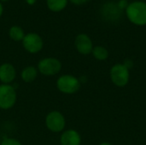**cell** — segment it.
<instances>
[{"mask_svg":"<svg viewBox=\"0 0 146 145\" xmlns=\"http://www.w3.org/2000/svg\"><path fill=\"white\" fill-rule=\"evenodd\" d=\"M26 33L24 30L19 26H12L9 30V37L15 42H21Z\"/></svg>","mask_w":146,"mask_h":145,"instance_id":"5bb4252c","label":"cell"},{"mask_svg":"<svg viewBox=\"0 0 146 145\" xmlns=\"http://www.w3.org/2000/svg\"><path fill=\"white\" fill-rule=\"evenodd\" d=\"M56 87L62 94L73 95L80 90L81 82L76 76L70 73H64L56 79Z\"/></svg>","mask_w":146,"mask_h":145,"instance_id":"7a4b0ae2","label":"cell"},{"mask_svg":"<svg viewBox=\"0 0 146 145\" xmlns=\"http://www.w3.org/2000/svg\"><path fill=\"white\" fill-rule=\"evenodd\" d=\"M38 73L45 77H52L60 73L62 68V62L56 57L48 56L40 59L37 64Z\"/></svg>","mask_w":146,"mask_h":145,"instance_id":"3957f363","label":"cell"},{"mask_svg":"<svg viewBox=\"0 0 146 145\" xmlns=\"http://www.w3.org/2000/svg\"><path fill=\"white\" fill-rule=\"evenodd\" d=\"M68 0H46L48 9L52 12H61L68 5Z\"/></svg>","mask_w":146,"mask_h":145,"instance_id":"4fadbf2b","label":"cell"},{"mask_svg":"<svg viewBox=\"0 0 146 145\" xmlns=\"http://www.w3.org/2000/svg\"><path fill=\"white\" fill-rule=\"evenodd\" d=\"M0 145H23L22 143L17 138L11 137H3Z\"/></svg>","mask_w":146,"mask_h":145,"instance_id":"2e32d148","label":"cell"},{"mask_svg":"<svg viewBox=\"0 0 146 145\" xmlns=\"http://www.w3.org/2000/svg\"><path fill=\"white\" fill-rule=\"evenodd\" d=\"M68 1L74 5H82L86 3L88 0H68Z\"/></svg>","mask_w":146,"mask_h":145,"instance_id":"d6986e66","label":"cell"},{"mask_svg":"<svg viewBox=\"0 0 146 145\" xmlns=\"http://www.w3.org/2000/svg\"><path fill=\"white\" fill-rule=\"evenodd\" d=\"M101 15L104 19L114 21L121 17L122 9H121L117 3L113 2L105 3L101 8Z\"/></svg>","mask_w":146,"mask_h":145,"instance_id":"30bf717a","label":"cell"},{"mask_svg":"<svg viewBox=\"0 0 146 145\" xmlns=\"http://www.w3.org/2000/svg\"><path fill=\"white\" fill-rule=\"evenodd\" d=\"M92 55L96 60L100 61V62L107 60L110 56L109 50L104 46H102V45L94 46L93 50L92 51Z\"/></svg>","mask_w":146,"mask_h":145,"instance_id":"9a60e30c","label":"cell"},{"mask_svg":"<svg viewBox=\"0 0 146 145\" xmlns=\"http://www.w3.org/2000/svg\"><path fill=\"white\" fill-rule=\"evenodd\" d=\"M82 138L75 129H65L60 135V145H81Z\"/></svg>","mask_w":146,"mask_h":145,"instance_id":"8fae6325","label":"cell"},{"mask_svg":"<svg viewBox=\"0 0 146 145\" xmlns=\"http://www.w3.org/2000/svg\"><path fill=\"white\" fill-rule=\"evenodd\" d=\"M25 2H26L28 5L32 6V5H34V4L36 3L37 0H25Z\"/></svg>","mask_w":146,"mask_h":145,"instance_id":"ffe728a7","label":"cell"},{"mask_svg":"<svg viewBox=\"0 0 146 145\" xmlns=\"http://www.w3.org/2000/svg\"><path fill=\"white\" fill-rule=\"evenodd\" d=\"M110 78L117 87L126 86L130 80V70L123 63H115L110 70Z\"/></svg>","mask_w":146,"mask_h":145,"instance_id":"8992f818","label":"cell"},{"mask_svg":"<svg viewBox=\"0 0 146 145\" xmlns=\"http://www.w3.org/2000/svg\"><path fill=\"white\" fill-rule=\"evenodd\" d=\"M139 1H145V0H139Z\"/></svg>","mask_w":146,"mask_h":145,"instance_id":"d4e9b609","label":"cell"},{"mask_svg":"<svg viewBox=\"0 0 146 145\" xmlns=\"http://www.w3.org/2000/svg\"><path fill=\"white\" fill-rule=\"evenodd\" d=\"M7 1H9V0H0V2H7Z\"/></svg>","mask_w":146,"mask_h":145,"instance_id":"603a6c76","label":"cell"},{"mask_svg":"<svg viewBox=\"0 0 146 145\" xmlns=\"http://www.w3.org/2000/svg\"><path fill=\"white\" fill-rule=\"evenodd\" d=\"M1 140H2V137H1V135H0V143H1Z\"/></svg>","mask_w":146,"mask_h":145,"instance_id":"cb8c5ba5","label":"cell"},{"mask_svg":"<svg viewBox=\"0 0 146 145\" xmlns=\"http://www.w3.org/2000/svg\"><path fill=\"white\" fill-rule=\"evenodd\" d=\"M17 102V91L13 85L0 84V109L9 110Z\"/></svg>","mask_w":146,"mask_h":145,"instance_id":"5b68a950","label":"cell"},{"mask_svg":"<svg viewBox=\"0 0 146 145\" xmlns=\"http://www.w3.org/2000/svg\"><path fill=\"white\" fill-rule=\"evenodd\" d=\"M17 77L15 67L10 62H3L0 64V83L12 85Z\"/></svg>","mask_w":146,"mask_h":145,"instance_id":"9c48e42d","label":"cell"},{"mask_svg":"<svg viewBox=\"0 0 146 145\" xmlns=\"http://www.w3.org/2000/svg\"><path fill=\"white\" fill-rule=\"evenodd\" d=\"M98 145H113L111 143H110V142H103V143H101V144H99Z\"/></svg>","mask_w":146,"mask_h":145,"instance_id":"7402d4cb","label":"cell"},{"mask_svg":"<svg viewBox=\"0 0 146 145\" xmlns=\"http://www.w3.org/2000/svg\"><path fill=\"white\" fill-rule=\"evenodd\" d=\"M24 50L29 54H38L44 48L42 37L36 32H28L21 41Z\"/></svg>","mask_w":146,"mask_h":145,"instance_id":"52a82bcc","label":"cell"},{"mask_svg":"<svg viewBox=\"0 0 146 145\" xmlns=\"http://www.w3.org/2000/svg\"><path fill=\"white\" fill-rule=\"evenodd\" d=\"M74 46L76 50L83 56L92 54V51L94 47L92 38L89 35L86 33H80L75 37Z\"/></svg>","mask_w":146,"mask_h":145,"instance_id":"ba28073f","label":"cell"},{"mask_svg":"<svg viewBox=\"0 0 146 145\" xmlns=\"http://www.w3.org/2000/svg\"><path fill=\"white\" fill-rule=\"evenodd\" d=\"M66 118L59 110L50 111L44 118L45 127L52 133H62L66 128Z\"/></svg>","mask_w":146,"mask_h":145,"instance_id":"277c9868","label":"cell"},{"mask_svg":"<svg viewBox=\"0 0 146 145\" xmlns=\"http://www.w3.org/2000/svg\"><path fill=\"white\" fill-rule=\"evenodd\" d=\"M117 4H118L119 8H120L121 9H126L127 6L128 5L127 2L126 0H120V2H119Z\"/></svg>","mask_w":146,"mask_h":145,"instance_id":"ac0fdd59","label":"cell"},{"mask_svg":"<svg viewBox=\"0 0 146 145\" xmlns=\"http://www.w3.org/2000/svg\"><path fill=\"white\" fill-rule=\"evenodd\" d=\"M123 64H124L129 70L133 67V62L132 60H130V59H126V60L124 61Z\"/></svg>","mask_w":146,"mask_h":145,"instance_id":"e0dca14e","label":"cell"},{"mask_svg":"<svg viewBox=\"0 0 146 145\" xmlns=\"http://www.w3.org/2000/svg\"><path fill=\"white\" fill-rule=\"evenodd\" d=\"M126 15L128 21L135 26H146V3L145 1L136 0L127 6Z\"/></svg>","mask_w":146,"mask_h":145,"instance_id":"6da1fadb","label":"cell"},{"mask_svg":"<svg viewBox=\"0 0 146 145\" xmlns=\"http://www.w3.org/2000/svg\"><path fill=\"white\" fill-rule=\"evenodd\" d=\"M38 71L37 69V67L33 66V65H29V66H26L24 67L21 71V79L24 83H33L34 80H36V79L38 76Z\"/></svg>","mask_w":146,"mask_h":145,"instance_id":"7c38bea8","label":"cell"},{"mask_svg":"<svg viewBox=\"0 0 146 145\" xmlns=\"http://www.w3.org/2000/svg\"><path fill=\"white\" fill-rule=\"evenodd\" d=\"M3 6L2 4V2H0V18L3 15Z\"/></svg>","mask_w":146,"mask_h":145,"instance_id":"44dd1931","label":"cell"}]
</instances>
